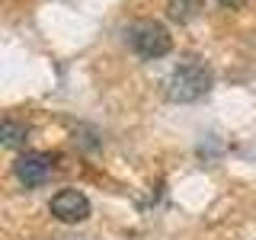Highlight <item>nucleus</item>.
Masks as SVG:
<instances>
[{"label":"nucleus","instance_id":"obj_6","mask_svg":"<svg viewBox=\"0 0 256 240\" xmlns=\"http://www.w3.org/2000/svg\"><path fill=\"white\" fill-rule=\"evenodd\" d=\"M29 138V128L13 122V118H6L4 122V148H20V144H26Z\"/></svg>","mask_w":256,"mask_h":240},{"label":"nucleus","instance_id":"obj_2","mask_svg":"<svg viewBox=\"0 0 256 240\" xmlns=\"http://www.w3.org/2000/svg\"><path fill=\"white\" fill-rule=\"evenodd\" d=\"M125 38H128V45L134 48V54H141V58H148V61L164 58V54L173 48L170 32L160 26V22H154V20L132 22V26L125 29Z\"/></svg>","mask_w":256,"mask_h":240},{"label":"nucleus","instance_id":"obj_1","mask_svg":"<svg viewBox=\"0 0 256 240\" xmlns=\"http://www.w3.org/2000/svg\"><path fill=\"white\" fill-rule=\"evenodd\" d=\"M212 90V74L205 64L198 61H186L166 77V96L173 102H196Z\"/></svg>","mask_w":256,"mask_h":240},{"label":"nucleus","instance_id":"obj_3","mask_svg":"<svg viewBox=\"0 0 256 240\" xmlns=\"http://www.w3.org/2000/svg\"><path fill=\"white\" fill-rule=\"evenodd\" d=\"M13 173H16V180H20L22 186H42L48 176L54 173V157L42 154V150H29V154L16 157Z\"/></svg>","mask_w":256,"mask_h":240},{"label":"nucleus","instance_id":"obj_4","mask_svg":"<svg viewBox=\"0 0 256 240\" xmlns=\"http://www.w3.org/2000/svg\"><path fill=\"white\" fill-rule=\"evenodd\" d=\"M48 208H52V214L64 224H77V221L90 218V198L80 189H61L58 196L48 202Z\"/></svg>","mask_w":256,"mask_h":240},{"label":"nucleus","instance_id":"obj_5","mask_svg":"<svg viewBox=\"0 0 256 240\" xmlns=\"http://www.w3.org/2000/svg\"><path fill=\"white\" fill-rule=\"evenodd\" d=\"M198 10H202V0H170L166 4V16L176 22H189Z\"/></svg>","mask_w":256,"mask_h":240},{"label":"nucleus","instance_id":"obj_7","mask_svg":"<svg viewBox=\"0 0 256 240\" xmlns=\"http://www.w3.org/2000/svg\"><path fill=\"white\" fill-rule=\"evenodd\" d=\"M221 4H224V6H240L244 0H221Z\"/></svg>","mask_w":256,"mask_h":240}]
</instances>
